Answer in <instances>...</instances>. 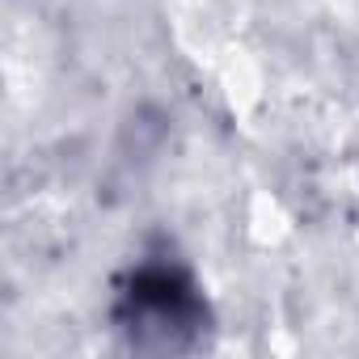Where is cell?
Listing matches in <instances>:
<instances>
[{
    "label": "cell",
    "instance_id": "cell-1",
    "mask_svg": "<svg viewBox=\"0 0 359 359\" xmlns=\"http://www.w3.org/2000/svg\"><path fill=\"white\" fill-rule=\"evenodd\" d=\"M110 330L135 355H195L216 338V304L195 266L169 245L131 258L110 287Z\"/></svg>",
    "mask_w": 359,
    "mask_h": 359
}]
</instances>
